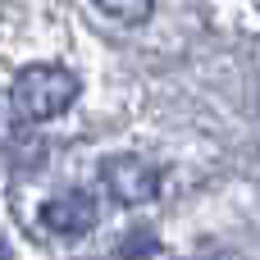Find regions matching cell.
Listing matches in <instances>:
<instances>
[{
    "instance_id": "1",
    "label": "cell",
    "mask_w": 260,
    "mask_h": 260,
    "mask_svg": "<svg viewBox=\"0 0 260 260\" xmlns=\"http://www.w3.org/2000/svg\"><path fill=\"white\" fill-rule=\"evenodd\" d=\"M78 73H69L64 64H27L14 78V105L23 119H59L73 101H78Z\"/></svg>"
},
{
    "instance_id": "2",
    "label": "cell",
    "mask_w": 260,
    "mask_h": 260,
    "mask_svg": "<svg viewBox=\"0 0 260 260\" xmlns=\"http://www.w3.org/2000/svg\"><path fill=\"white\" fill-rule=\"evenodd\" d=\"M101 183L110 187L114 201H123V206H146V201L160 197L165 174H160L151 160H142V155H110V160L101 165Z\"/></svg>"
},
{
    "instance_id": "3",
    "label": "cell",
    "mask_w": 260,
    "mask_h": 260,
    "mask_svg": "<svg viewBox=\"0 0 260 260\" xmlns=\"http://www.w3.org/2000/svg\"><path fill=\"white\" fill-rule=\"evenodd\" d=\"M41 224L50 233H59V238H82L96 224V201L87 192H64V197L41 206Z\"/></svg>"
},
{
    "instance_id": "4",
    "label": "cell",
    "mask_w": 260,
    "mask_h": 260,
    "mask_svg": "<svg viewBox=\"0 0 260 260\" xmlns=\"http://www.w3.org/2000/svg\"><path fill=\"white\" fill-rule=\"evenodd\" d=\"M91 5L110 18H119V23H146L151 9H155V0H91Z\"/></svg>"
},
{
    "instance_id": "5",
    "label": "cell",
    "mask_w": 260,
    "mask_h": 260,
    "mask_svg": "<svg viewBox=\"0 0 260 260\" xmlns=\"http://www.w3.org/2000/svg\"><path fill=\"white\" fill-rule=\"evenodd\" d=\"M206 260H247V256H238V251H215V256H206Z\"/></svg>"
},
{
    "instance_id": "6",
    "label": "cell",
    "mask_w": 260,
    "mask_h": 260,
    "mask_svg": "<svg viewBox=\"0 0 260 260\" xmlns=\"http://www.w3.org/2000/svg\"><path fill=\"white\" fill-rule=\"evenodd\" d=\"M0 260H9V251H5V247H0Z\"/></svg>"
}]
</instances>
